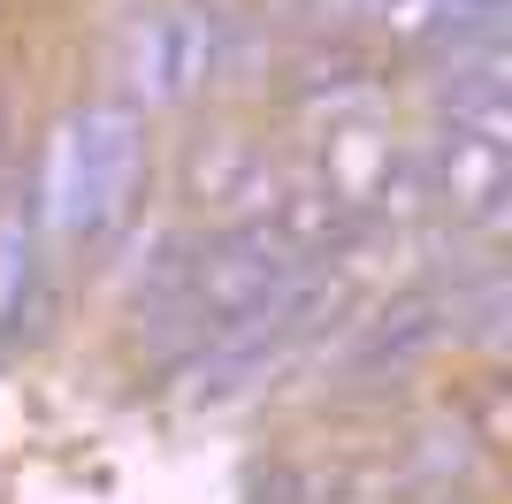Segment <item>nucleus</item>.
I'll use <instances>...</instances> for the list:
<instances>
[{"mask_svg": "<svg viewBox=\"0 0 512 504\" xmlns=\"http://www.w3.org/2000/svg\"><path fill=\"white\" fill-rule=\"evenodd\" d=\"M69 153H77V191H69V245H107L138 207L146 184V123L138 107L100 100L69 115Z\"/></svg>", "mask_w": 512, "mask_h": 504, "instance_id": "obj_2", "label": "nucleus"}, {"mask_svg": "<svg viewBox=\"0 0 512 504\" xmlns=\"http://www.w3.org/2000/svg\"><path fill=\"white\" fill-rule=\"evenodd\" d=\"M291 100H299V115H314V123L344 130V123H383V77L367 62H352V54H337V62H306L299 77H291Z\"/></svg>", "mask_w": 512, "mask_h": 504, "instance_id": "obj_8", "label": "nucleus"}, {"mask_svg": "<svg viewBox=\"0 0 512 504\" xmlns=\"http://www.w3.org/2000/svg\"><path fill=\"white\" fill-rule=\"evenodd\" d=\"M222 46H230V31H222L214 8H153V16H138L123 39V77L138 92V107L192 100L222 69Z\"/></svg>", "mask_w": 512, "mask_h": 504, "instance_id": "obj_3", "label": "nucleus"}, {"mask_svg": "<svg viewBox=\"0 0 512 504\" xmlns=\"http://www.w3.org/2000/svg\"><path fill=\"white\" fill-rule=\"evenodd\" d=\"M421 191H428V207H444L459 230L497 237L512 214V161H505V146H482L467 130L436 123V146L421 153Z\"/></svg>", "mask_w": 512, "mask_h": 504, "instance_id": "obj_4", "label": "nucleus"}, {"mask_svg": "<svg viewBox=\"0 0 512 504\" xmlns=\"http://www.w3.org/2000/svg\"><path fill=\"white\" fill-rule=\"evenodd\" d=\"M276 176L283 168L268 161V146L245 138V130H207V138H192V153H184V191H192V207L207 214L214 230L260 222L268 199H276Z\"/></svg>", "mask_w": 512, "mask_h": 504, "instance_id": "obj_5", "label": "nucleus"}, {"mask_svg": "<svg viewBox=\"0 0 512 504\" xmlns=\"http://www.w3.org/2000/svg\"><path fill=\"white\" fill-rule=\"evenodd\" d=\"M451 314L444 298L428 291H406V298H383V306H367L360 329H352V367H413L444 344Z\"/></svg>", "mask_w": 512, "mask_h": 504, "instance_id": "obj_7", "label": "nucleus"}, {"mask_svg": "<svg viewBox=\"0 0 512 504\" xmlns=\"http://www.w3.org/2000/svg\"><path fill=\"white\" fill-rule=\"evenodd\" d=\"M39 222L23 207V191L0 207V344L23 329V314L39 306Z\"/></svg>", "mask_w": 512, "mask_h": 504, "instance_id": "obj_9", "label": "nucleus"}, {"mask_svg": "<svg viewBox=\"0 0 512 504\" xmlns=\"http://www.w3.org/2000/svg\"><path fill=\"white\" fill-rule=\"evenodd\" d=\"M299 275H306V260L268 222H230V230L199 237L192 260H184V314H192L199 336H222L237 321L268 314L276 298H291Z\"/></svg>", "mask_w": 512, "mask_h": 504, "instance_id": "obj_1", "label": "nucleus"}, {"mask_svg": "<svg viewBox=\"0 0 512 504\" xmlns=\"http://www.w3.org/2000/svg\"><path fill=\"white\" fill-rule=\"evenodd\" d=\"M268 230L283 237V245L299 252L306 268H329V260H344V252L360 245L375 222H367L352 199H344L321 168H299V176H276V199H268V214H260Z\"/></svg>", "mask_w": 512, "mask_h": 504, "instance_id": "obj_6", "label": "nucleus"}]
</instances>
